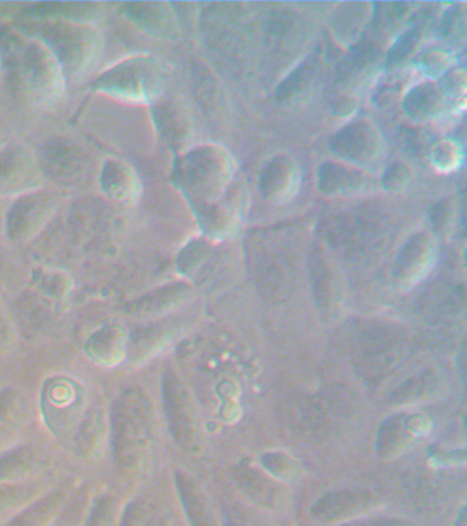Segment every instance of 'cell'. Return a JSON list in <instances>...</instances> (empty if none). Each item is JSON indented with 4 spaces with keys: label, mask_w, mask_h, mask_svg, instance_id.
Listing matches in <instances>:
<instances>
[{
    "label": "cell",
    "mask_w": 467,
    "mask_h": 526,
    "mask_svg": "<svg viewBox=\"0 0 467 526\" xmlns=\"http://www.w3.org/2000/svg\"><path fill=\"white\" fill-rule=\"evenodd\" d=\"M151 433V413L146 396L137 390L124 392L111 417V443L117 465L124 472L139 468Z\"/></svg>",
    "instance_id": "6da1fadb"
},
{
    "label": "cell",
    "mask_w": 467,
    "mask_h": 526,
    "mask_svg": "<svg viewBox=\"0 0 467 526\" xmlns=\"http://www.w3.org/2000/svg\"><path fill=\"white\" fill-rule=\"evenodd\" d=\"M100 90L132 100L154 98L161 91L162 74L154 62L133 59L110 70L99 80Z\"/></svg>",
    "instance_id": "7a4b0ae2"
},
{
    "label": "cell",
    "mask_w": 467,
    "mask_h": 526,
    "mask_svg": "<svg viewBox=\"0 0 467 526\" xmlns=\"http://www.w3.org/2000/svg\"><path fill=\"white\" fill-rule=\"evenodd\" d=\"M55 22V21H54ZM47 24L44 29V40L53 48L55 58L70 69L81 70L90 65L98 51V37L91 28L74 27L72 22L65 21Z\"/></svg>",
    "instance_id": "3957f363"
},
{
    "label": "cell",
    "mask_w": 467,
    "mask_h": 526,
    "mask_svg": "<svg viewBox=\"0 0 467 526\" xmlns=\"http://www.w3.org/2000/svg\"><path fill=\"white\" fill-rule=\"evenodd\" d=\"M25 80L33 91L51 100L58 98L63 88L61 68L54 54L48 53L40 44H33L22 58Z\"/></svg>",
    "instance_id": "277c9868"
},
{
    "label": "cell",
    "mask_w": 467,
    "mask_h": 526,
    "mask_svg": "<svg viewBox=\"0 0 467 526\" xmlns=\"http://www.w3.org/2000/svg\"><path fill=\"white\" fill-rule=\"evenodd\" d=\"M80 387L69 380H55L44 391V414L51 427L69 429L80 416L83 406Z\"/></svg>",
    "instance_id": "5b68a950"
},
{
    "label": "cell",
    "mask_w": 467,
    "mask_h": 526,
    "mask_svg": "<svg viewBox=\"0 0 467 526\" xmlns=\"http://www.w3.org/2000/svg\"><path fill=\"white\" fill-rule=\"evenodd\" d=\"M43 455L33 447L14 448L0 457V484L25 483L44 466Z\"/></svg>",
    "instance_id": "8992f818"
},
{
    "label": "cell",
    "mask_w": 467,
    "mask_h": 526,
    "mask_svg": "<svg viewBox=\"0 0 467 526\" xmlns=\"http://www.w3.org/2000/svg\"><path fill=\"white\" fill-rule=\"evenodd\" d=\"M85 351L98 365L114 366L128 354V340L121 328H103L88 340Z\"/></svg>",
    "instance_id": "52a82bcc"
},
{
    "label": "cell",
    "mask_w": 467,
    "mask_h": 526,
    "mask_svg": "<svg viewBox=\"0 0 467 526\" xmlns=\"http://www.w3.org/2000/svg\"><path fill=\"white\" fill-rule=\"evenodd\" d=\"M63 499L65 491L51 492L35 505L29 506L20 516L13 518L6 526H47L62 506Z\"/></svg>",
    "instance_id": "ba28073f"
},
{
    "label": "cell",
    "mask_w": 467,
    "mask_h": 526,
    "mask_svg": "<svg viewBox=\"0 0 467 526\" xmlns=\"http://www.w3.org/2000/svg\"><path fill=\"white\" fill-rule=\"evenodd\" d=\"M105 421L98 410H91L81 420L76 433L77 453L81 457H92L102 444Z\"/></svg>",
    "instance_id": "9c48e42d"
},
{
    "label": "cell",
    "mask_w": 467,
    "mask_h": 526,
    "mask_svg": "<svg viewBox=\"0 0 467 526\" xmlns=\"http://www.w3.org/2000/svg\"><path fill=\"white\" fill-rule=\"evenodd\" d=\"M0 157V192H16L22 190V185L29 183L33 176L31 164L21 154L9 153Z\"/></svg>",
    "instance_id": "30bf717a"
},
{
    "label": "cell",
    "mask_w": 467,
    "mask_h": 526,
    "mask_svg": "<svg viewBox=\"0 0 467 526\" xmlns=\"http://www.w3.org/2000/svg\"><path fill=\"white\" fill-rule=\"evenodd\" d=\"M24 414V400L16 391L0 392V439H5L20 427Z\"/></svg>",
    "instance_id": "8fae6325"
},
{
    "label": "cell",
    "mask_w": 467,
    "mask_h": 526,
    "mask_svg": "<svg viewBox=\"0 0 467 526\" xmlns=\"http://www.w3.org/2000/svg\"><path fill=\"white\" fill-rule=\"evenodd\" d=\"M39 487L36 484L5 483L0 484V511L18 509L35 498Z\"/></svg>",
    "instance_id": "7c38bea8"
},
{
    "label": "cell",
    "mask_w": 467,
    "mask_h": 526,
    "mask_svg": "<svg viewBox=\"0 0 467 526\" xmlns=\"http://www.w3.org/2000/svg\"><path fill=\"white\" fill-rule=\"evenodd\" d=\"M411 113L420 114L422 118L435 117L440 110L441 99L439 92L433 87H421V90L411 94Z\"/></svg>",
    "instance_id": "4fadbf2b"
},
{
    "label": "cell",
    "mask_w": 467,
    "mask_h": 526,
    "mask_svg": "<svg viewBox=\"0 0 467 526\" xmlns=\"http://www.w3.org/2000/svg\"><path fill=\"white\" fill-rule=\"evenodd\" d=\"M120 505L117 499L105 496L98 500L85 526H118Z\"/></svg>",
    "instance_id": "5bb4252c"
},
{
    "label": "cell",
    "mask_w": 467,
    "mask_h": 526,
    "mask_svg": "<svg viewBox=\"0 0 467 526\" xmlns=\"http://www.w3.org/2000/svg\"><path fill=\"white\" fill-rule=\"evenodd\" d=\"M11 343H13V331H11L10 322L0 310V350H7Z\"/></svg>",
    "instance_id": "9a60e30c"
}]
</instances>
